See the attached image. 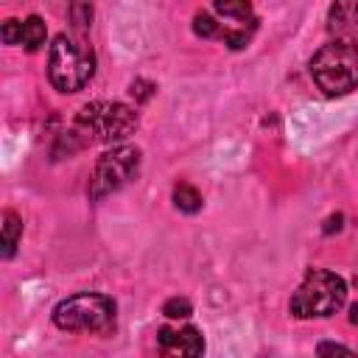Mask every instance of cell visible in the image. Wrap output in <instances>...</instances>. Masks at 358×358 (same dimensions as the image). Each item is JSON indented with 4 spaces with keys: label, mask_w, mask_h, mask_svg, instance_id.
<instances>
[{
    "label": "cell",
    "mask_w": 358,
    "mask_h": 358,
    "mask_svg": "<svg viewBox=\"0 0 358 358\" xmlns=\"http://www.w3.org/2000/svg\"><path fill=\"white\" fill-rule=\"evenodd\" d=\"M45 36H48V28L36 14L22 20V48L25 50H39L45 45Z\"/></svg>",
    "instance_id": "7c38bea8"
},
{
    "label": "cell",
    "mask_w": 358,
    "mask_h": 358,
    "mask_svg": "<svg viewBox=\"0 0 358 358\" xmlns=\"http://www.w3.org/2000/svg\"><path fill=\"white\" fill-rule=\"evenodd\" d=\"M140 148L137 145H115L103 151L95 162L92 179H90V196L101 201L109 193H117L140 173Z\"/></svg>",
    "instance_id": "8992f818"
},
{
    "label": "cell",
    "mask_w": 358,
    "mask_h": 358,
    "mask_svg": "<svg viewBox=\"0 0 358 358\" xmlns=\"http://www.w3.org/2000/svg\"><path fill=\"white\" fill-rule=\"evenodd\" d=\"M137 112L117 101H95L81 106L76 129L98 143H120L137 129Z\"/></svg>",
    "instance_id": "5b68a950"
},
{
    "label": "cell",
    "mask_w": 358,
    "mask_h": 358,
    "mask_svg": "<svg viewBox=\"0 0 358 358\" xmlns=\"http://www.w3.org/2000/svg\"><path fill=\"white\" fill-rule=\"evenodd\" d=\"M327 31L336 36L358 34V0H333L327 11Z\"/></svg>",
    "instance_id": "ba28073f"
},
{
    "label": "cell",
    "mask_w": 358,
    "mask_h": 358,
    "mask_svg": "<svg viewBox=\"0 0 358 358\" xmlns=\"http://www.w3.org/2000/svg\"><path fill=\"white\" fill-rule=\"evenodd\" d=\"M70 22L76 31H87L92 25V3L90 0H70Z\"/></svg>",
    "instance_id": "4fadbf2b"
},
{
    "label": "cell",
    "mask_w": 358,
    "mask_h": 358,
    "mask_svg": "<svg viewBox=\"0 0 358 358\" xmlns=\"http://www.w3.org/2000/svg\"><path fill=\"white\" fill-rule=\"evenodd\" d=\"M20 238H22V221L17 218V213L6 210V213H3V249H0V255H3L6 260L14 257Z\"/></svg>",
    "instance_id": "9c48e42d"
},
{
    "label": "cell",
    "mask_w": 358,
    "mask_h": 358,
    "mask_svg": "<svg viewBox=\"0 0 358 358\" xmlns=\"http://www.w3.org/2000/svg\"><path fill=\"white\" fill-rule=\"evenodd\" d=\"M341 221H344V215H341V213H336V215H330V218L324 221V232H327V235H330L333 229L338 232V229H341Z\"/></svg>",
    "instance_id": "ffe728a7"
},
{
    "label": "cell",
    "mask_w": 358,
    "mask_h": 358,
    "mask_svg": "<svg viewBox=\"0 0 358 358\" xmlns=\"http://www.w3.org/2000/svg\"><path fill=\"white\" fill-rule=\"evenodd\" d=\"M157 341L165 352H179V355H201L204 352V338L196 327H182V330L159 327Z\"/></svg>",
    "instance_id": "52a82bcc"
},
{
    "label": "cell",
    "mask_w": 358,
    "mask_h": 358,
    "mask_svg": "<svg viewBox=\"0 0 358 358\" xmlns=\"http://www.w3.org/2000/svg\"><path fill=\"white\" fill-rule=\"evenodd\" d=\"M350 322H352V324L358 327V302H355V305L350 308Z\"/></svg>",
    "instance_id": "44dd1931"
},
{
    "label": "cell",
    "mask_w": 358,
    "mask_h": 358,
    "mask_svg": "<svg viewBox=\"0 0 358 358\" xmlns=\"http://www.w3.org/2000/svg\"><path fill=\"white\" fill-rule=\"evenodd\" d=\"M310 78L327 98H341L358 87V39L336 36L310 59Z\"/></svg>",
    "instance_id": "6da1fadb"
},
{
    "label": "cell",
    "mask_w": 358,
    "mask_h": 358,
    "mask_svg": "<svg viewBox=\"0 0 358 358\" xmlns=\"http://www.w3.org/2000/svg\"><path fill=\"white\" fill-rule=\"evenodd\" d=\"M213 8L227 17V20H238V22H257L252 14V0H213Z\"/></svg>",
    "instance_id": "30bf717a"
},
{
    "label": "cell",
    "mask_w": 358,
    "mask_h": 358,
    "mask_svg": "<svg viewBox=\"0 0 358 358\" xmlns=\"http://www.w3.org/2000/svg\"><path fill=\"white\" fill-rule=\"evenodd\" d=\"M252 31H255V28H249V31H246V28H241V31H229V28H224V34H221V36H224V45H227L229 50H241V48H246V45H249Z\"/></svg>",
    "instance_id": "2e32d148"
},
{
    "label": "cell",
    "mask_w": 358,
    "mask_h": 358,
    "mask_svg": "<svg viewBox=\"0 0 358 358\" xmlns=\"http://www.w3.org/2000/svg\"><path fill=\"white\" fill-rule=\"evenodd\" d=\"M347 299V285L338 274L324 268H310L291 296V313L296 319H324L333 316Z\"/></svg>",
    "instance_id": "3957f363"
},
{
    "label": "cell",
    "mask_w": 358,
    "mask_h": 358,
    "mask_svg": "<svg viewBox=\"0 0 358 358\" xmlns=\"http://www.w3.org/2000/svg\"><path fill=\"white\" fill-rule=\"evenodd\" d=\"M193 31H196V36H201V39H213V36H221V34H224L221 25H218L210 14H196V17H193Z\"/></svg>",
    "instance_id": "5bb4252c"
},
{
    "label": "cell",
    "mask_w": 358,
    "mask_h": 358,
    "mask_svg": "<svg viewBox=\"0 0 358 358\" xmlns=\"http://www.w3.org/2000/svg\"><path fill=\"white\" fill-rule=\"evenodd\" d=\"M3 42L6 45H22V22L20 20H6L3 22Z\"/></svg>",
    "instance_id": "e0dca14e"
},
{
    "label": "cell",
    "mask_w": 358,
    "mask_h": 358,
    "mask_svg": "<svg viewBox=\"0 0 358 358\" xmlns=\"http://www.w3.org/2000/svg\"><path fill=\"white\" fill-rule=\"evenodd\" d=\"M162 313H165L168 319H187V316L193 313V305H190L185 296H173V299H168V302L162 305Z\"/></svg>",
    "instance_id": "9a60e30c"
},
{
    "label": "cell",
    "mask_w": 358,
    "mask_h": 358,
    "mask_svg": "<svg viewBox=\"0 0 358 358\" xmlns=\"http://www.w3.org/2000/svg\"><path fill=\"white\" fill-rule=\"evenodd\" d=\"M50 319L67 333H109L115 327V302L103 294H73L53 308Z\"/></svg>",
    "instance_id": "277c9868"
},
{
    "label": "cell",
    "mask_w": 358,
    "mask_h": 358,
    "mask_svg": "<svg viewBox=\"0 0 358 358\" xmlns=\"http://www.w3.org/2000/svg\"><path fill=\"white\" fill-rule=\"evenodd\" d=\"M173 207L179 210V213H187V215H193V213H199L201 210V193L193 187V185H176L173 187Z\"/></svg>",
    "instance_id": "8fae6325"
},
{
    "label": "cell",
    "mask_w": 358,
    "mask_h": 358,
    "mask_svg": "<svg viewBox=\"0 0 358 358\" xmlns=\"http://www.w3.org/2000/svg\"><path fill=\"white\" fill-rule=\"evenodd\" d=\"M95 73L92 48L78 39L59 34L48 53V78L59 92H78Z\"/></svg>",
    "instance_id": "7a4b0ae2"
},
{
    "label": "cell",
    "mask_w": 358,
    "mask_h": 358,
    "mask_svg": "<svg viewBox=\"0 0 358 358\" xmlns=\"http://www.w3.org/2000/svg\"><path fill=\"white\" fill-rule=\"evenodd\" d=\"M129 92H131V98H137V101H148V98L154 95V84H151V81H143V78H134L131 87H129Z\"/></svg>",
    "instance_id": "ac0fdd59"
},
{
    "label": "cell",
    "mask_w": 358,
    "mask_h": 358,
    "mask_svg": "<svg viewBox=\"0 0 358 358\" xmlns=\"http://www.w3.org/2000/svg\"><path fill=\"white\" fill-rule=\"evenodd\" d=\"M316 352H319V355H327V352H347V355H350L352 350H350V347H344V344H333V341H322V344L316 347Z\"/></svg>",
    "instance_id": "d6986e66"
}]
</instances>
